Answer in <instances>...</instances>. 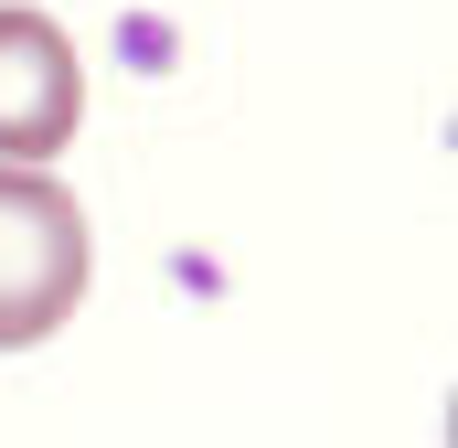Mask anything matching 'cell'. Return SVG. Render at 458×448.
<instances>
[{
	"instance_id": "1",
	"label": "cell",
	"mask_w": 458,
	"mask_h": 448,
	"mask_svg": "<svg viewBox=\"0 0 458 448\" xmlns=\"http://www.w3.org/2000/svg\"><path fill=\"white\" fill-rule=\"evenodd\" d=\"M97 278V246H86V203L54 182V171H11L0 160V352H32L75 321Z\"/></svg>"
},
{
	"instance_id": "2",
	"label": "cell",
	"mask_w": 458,
	"mask_h": 448,
	"mask_svg": "<svg viewBox=\"0 0 458 448\" xmlns=\"http://www.w3.org/2000/svg\"><path fill=\"white\" fill-rule=\"evenodd\" d=\"M75 128H86V65H75V43L54 32V11L0 0V160L43 171Z\"/></svg>"
}]
</instances>
